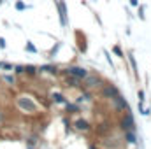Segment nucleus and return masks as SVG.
I'll return each mask as SVG.
<instances>
[{
    "mask_svg": "<svg viewBox=\"0 0 151 149\" xmlns=\"http://www.w3.org/2000/svg\"><path fill=\"white\" fill-rule=\"evenodd\" d=\"M27 51H30V53H35V46H32V44H27Z\"/></svg>",
    "mask_w": 151,
    "mask_h": 149,
    "instance_id": "11",
    "label": "nucleus"
},
{
    "mask_svg": "<svg viewBox=\"0 0 151 149\" xmlns=\"http://www.w3.org/2000/svg\"><path fill=\"white\" fill-rule=\"evenodd\" d=\"M27 70H28L30 74H35V70H37V69H35V67H27Z\"/></svg>",
    "mask_w": 151,
    "mask_h": 149,
    "instance_id": "15",
    "label": "nucleus"
},
{
    "mask_svg": "<svg viewBox=\"0 0 151 149\" xmlns=\"http://www.w3.org/2000/svg\"><path fill=\"white\" fill-rule=\"evenodd\" d=\"M114 53H116L118 56H123V51H121V47H119V46H114Z\"/></svg>",
    "mask_w": 151,
    "mask_h": 149,
    "instance_id": "9",
    "label": "nucleus"
},
{
    "mask_svg": "<svg viewBox=\"0 0 151 149\" xmlns=\"http://www.w3.org/2000/svg\"><path fill=\"white\" fill-rule=\"evenodd\" d=\"M130 4H132V5H137V0H130Z\"/></svg>",
    "mask_w": 151,
    "mask_h": 149,
    "instance_id": "18",
    "label": "nucleus"
},
{
    "mask_svg": "<svg viewBox=\"0 0 151 149\" xmlns=\"http://www.w3.org/2000/svg\"><path fill=\"white\" fill-rule=\"evenodd\" d=\"M76 126H77L79 130H88V126H90V125H88L84 119H77V121H76Z\"/></svg>",
    "mask_w": 151,
    "mask_h": 149,
    "instance_id": "6",
    "label": "nucleus"
},
{
    "mask_svg": "<svg viewBox=\"0 0 151 149\" xmlns=\"http://www.w3.org/2000/svg\"><path fill=\"white\" fill-rule=\"evenodd\" d=\"M18 105L23 107V109H27V111H30V112L35 111V105H34L28 98H19V100H18Z\"/></svg>",
    "mask_w": 151,
    "mask_h": 149,
    "instance_id": "2",
    "label": "nucleus"
},
{
    "mask_svg": "<svg viewBox=\"0 0 151 149\" xmlns=\"http://www.w3.org/2000/svg\"><path fill=\"white\" fill-rule=\"evenodd\" d=\"M16 9H25V4L23 2H16Z\"/></svg>",
    "mask_w": 151,
    "mask_h": 149,
    "instance_id": "13",
    "label": "nucleus"
},
{
    "mask_svg": "<svg viewBox=\"0 0 151 149\" xmlns=\"http://www.w3.org/2000/svg\"><path fill=\"white\" fill-rule=\"evenodd\" d=\"M121 126H123L125 130H130V128L134 126V117H132V116H127V117L121 121Z\"/></svg>",
    "mask_w": 151,
    "mask_h": 149,
    "instance_id": "4",
    "label": "nucleus"
},
{
    "mask_svg": "<svg viewBox=\"0 0 151 149\" xmlns=\"http://www.w3.org/2000/svg\"><path fill=\"white\" fill-rule=\"evenodd\" d=\"M91 149H95V148H91Z\"/></svg>",
    "mask_w": 151,
    "mask_h": 149,
    "instance_id": "19",
    "label": "nucleus"
},
{
    "mask_svg": "<svg viewBox=\"0 0 151 149\" xmlns=\"http://www.w3.org/2000/svg\"><path fill=\"white\" fill-rule=\"evenodd\" d=\"M67 82H69V86H77L79 84V77H67Z\"/></svg>",
    "mask_w": 151,
    "mask_h": 149,
    "instance_id": "8",
    "label": "nucleus"
},
{
    "mask_svg": "<svg viewBox=\"0 0 151 149\" xmlns=\"http://www.w3.org/2000/svg\"><path fill=\"white\" fill-rule=\"evenodd\" d=\"M5 81H7V82H14V79H12L11 75H7V77H5Z\"/></svg>",
    "mask_w": 151,
    "mask_h": 149,
    "instance_id": "17",
    "label": "nucleus"
},
{
    "mask_svg": "<svg viewBox=\"0 0 151 149\" xmlns=\"http://www.w3.org/2000/svg\"><path fill=\"white\" fill-rule=\"evenodd\" d=\"M55 100H56V102H62V104L65 102V98H63L62 95H55Z\"/></svg>",
    "mask_w": 151,
    "mask_h": 149,
    "instance_id": "12",
    "label": "nucleus"
},
{
    "mask_svg": "<svg viewBox=\"0 0 151 149\" xmlns=\"http://www.w3.org/2000/svg\"><path fill=\"white\" fill-rule=\"evenodd\" d=\"M69 74H72L74 77H86V70L81 67H72V69H69Z\"/></svg>",
    "mask_w": 151,
    "mask_h": 149,
    "instance_id": "3",
    "label": "nucleus"
},
{
    "mask_svg": "<svg viewBox=\"0 0 151 149\" xmlns=\"http://www.w3.org/2000/svg\"><path fill=\"white\" fill-rule=\"evenodd\" d=\"M23 70H25V67H21V65H18V67H16V72H18V74H19V72H23Z\"/></svg>",
    "mask_w": 151,
    "mask_h": 149,
    "instance_id": "16",
    "label": "nucleus"
},
{
    "mask_svg": "<svg viewBox=\"0 0 151 149\" xmlns=\"http://www.w3.org/2000/svg\"><path fill=\"white\" fill-rule=\"evenodd\" d=\"M114 98H116V107H118V109H125V107H127V102H125L121 97H114Z\"/></svg>",
    "mask_w": 151,
    "mask_h": 149,
    "instance_id": "7",
    "label": "nucleus"
},
{
    "mask_svg": "<svg viewBox=\"0 0 151 149\" xmlns=\"http://www.w3.org/2000/svg\"><path fill=\"white\" fill-rule=\"evenodd\" d=\"M42 70H44V72H55V67L47 65V67H42Z\"/></svg>",
    "mask_w": 151,
    "mask_h": 149,
    "instance_id": "10",
    "label": "nucleus"
},
{
    "mask_svg": "<svg viewBox=\"0 0 151 149\" xmlns=\"http://www.w3.org/2000/svg\"><path fill=\"white\" fill-rule=\"evenodd\" d=\"M104 95L106 97H118V90L116 88H106L104 90Z\"/></svg>",
    "mask_w": 151,
    "mask_h": 149,
    "instance_id": "5",
    "label": "nucleus"
},
{
    "mask_svg": "<svg viewBox=\"0 0 151 149\" xmlns=\"http://www.w3.org/2000/svg\"><path fill=\"white\" fill-rule=\"evenodd\" d=\"M128 142H135V135L134 133H128Z\"/></svg>",
    "mask_w": 151,
    "mask_h": 149,
    "instance_id": "14",
    "label": "nucleus"
},
{
    "mask_svg": "<svg viewBox=\"0 0 151 149\" xmlns=\"http://www.w3.org/2000/svg\"><path fill=\"white\" fill-rule=\"evenodd\" d=\"M58 11H60V21H62V25L67 27L69 25V19H67V7H65V2L63 0L58 2Z\"/></svg>",
    "mask_w": 151,
    "mask_h": 149,
    "instance_id": "1",
    "label": "nucleus"
}]
</instances>
